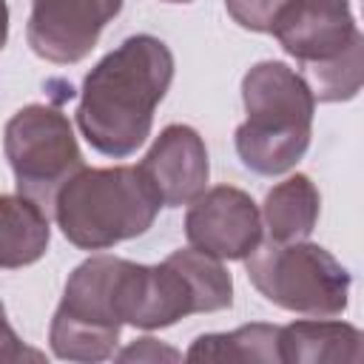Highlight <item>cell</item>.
Returning a JSON list of instances; mask_svg holds the SVG:
<instances>
[{
    "label": "cell",
    "mask_w": 364,
    "mask_h": 364,
    "mask_svg": "<svg viewBox=\"0 0 364 364\" xmlns=\"http://www.w3.org/2000/svg\"><path fill=\"white\" fill-rule=\"evenodd\" d=\"M270 34L301 65L338 57L361 31L350 0H287L273 17Z\"/></svg>",
    "instance_id": "30bf717a"
},
{
    "label": "cell",
    "mask_w": 364,
    "mask_h": 364,
    "mask_svg": "<svg viewBox=\"0 0 364 364\" xmlns=\"http://www.w3.org/2000/svg\"><path fill=\"white\" fill-rule=\"evenodd\" d=\"M188 361H250V364H282L279 327L276 324H245L230 333H205L185 353Z\"/></svg>",
    "instance_id": "9a60e30c"
},
{
    "label": "cell",
    "mask_w": 364,
    "mask_h": 364,
    "mask_svg": "<svg viewBox=\"0 0 364 364\" xmlns=\"http://www.w3.org/2000/svg\"><path fill=\"white\" fill-rule=\"evenodd\" d=\"M6 40H9V6L6 0H0V51L6 48Z\"/></svg>",
    "instance_id": "ffe728a7"
},
{
    "label": "cell",
    "mask_w": 364,
    "mask_h": 364,
    "mask_svg": "<svg viewBox=\"0 0 364 364\" xmlns=\"http://www.w3.org/2000/svg\"><path fill=\"white\" fill-rule=\"evenodd\" d=\"M162 358H171V361H176V358H182L173 347H165V344H159L156 338H151V336H145V338H139L136 344H131V347H125L122 353H117V361H162Z\"/></svg>",
    "instance_id": "ac0fdd59"
},
{
    "label": "cell",
    "mask_w": 364,
    "mask_h": 364,
    "mask_svg": "<svg viewBox=\"0 0 364 364\" xmlns=\"http://www.w3.org/2000/svg\"><path fill=\"white\" fill-rule=\"evenodd\" d=\"M282 364H358L364 358L361 330L330 318H299L279 327Z\"/></svg>",
    "instance_id": "7c38bea8"
},
{
    "label": "cell",
    "mask_w": 364,
    "mask_h": 364,
    "mask_svg": "<svg viewBox=\"0 0 364 364\" xmlns=\"http://www.w3.org/2000/svg\"><path fill=\"white\" fill-rule=\"evenodd\" d=\"M188 245L219 259L236 262L250 256L262 242V210L233 185L205 188L185 213Z\"/></svg>",
    "instance_id": "ba28073f"
},
{
    "label": "cell",
    "mask_w": 364,
    "mask_h": 364,
    "mask_svg": "<svg viewBox=\"0 0 364 364\" xmlns=\"http://www.w3.org/2000/svg\"><path fill=\"white\" fill-rule=\"evenodd\" d=\"M250 284L276 307L330 318L341 316L350 304V273L321 245L299 242H259V247L242 259Z\"/></svg>",
    "instance_id": "5b68a950"
},
{
    "label": "cell",
    "mask_w": 364,
    "mask_h": 364,
    "mask_svg": "<svg viewBox=\"0 0 364 364\" xmlns=\"http://www.w3.org/2000/svg\"><path fill=\"white\" fill-rule=\"evenodd\" d=\"M168 3H191V0H168Z\"/></svg>",
    "instance_id": "44dd1931"
},
{
    "label": "cell",
    "mask_w": 364,
    "mask_h": 364,
    "mask_svg": "<svg viewBox=\"0 0 364 364\" xmlns=\"http://www.w3.org/2000/svg\"><path fill=\"white\" fill-rule=\"evenodd\" d=\"M122 0H31L26 40L48 63L71 65L91 54Z\"/></svg>",
    "instance_id": "9c48e42d"
},
{
    "label": "cell",
    "mask_w": 364,
    "mask_h": 364,
    "mask_svg": "<svg viewBox=\"0 0 364 364\" xmlns=\"http://www.w3.org/2000/svg\"><path fill=\"white\" fill-rule=\"evenodd\" d=\"M3 151L14 171L17 191L34 199L46 213L57 191L85 168L68 117L43 102L20 108L3 128Z\"/></svg>",
    "instance_id": "52a82bcc"
},
{
    "label": "cell",
    "mask_w": 364,
    "mask_h": 364,
    "mask_svg": "<svg viewBox=\"0 0 364 364\" xmlns=\"http://www.w3.org/2000/svg\"><path fill=\"white\" fill-rule=\"evenodd\" d=\"M301 77L318 102H344L361 91L364 82V37L358 34L338 57L301 65Z\"/></svg>",
    "instance_id": "2e32d148"
},
{
    "label": "cell",
    "mask_w": 364,
    "mask_h": 364,
    "mask_svg": "<svg viewBox=\"0 0 364 364\" xmlns=\"http://www.w3.org/2000/svg\"><path fill=\"white\" fill-rule=\"evenodd\" d=\"M162 199L139 165L82 168L54 199V219L63 236L80 250H108L125 239L142 236Z\"/></svg>",
    "instance_id": "3957f363"
},
{
    "label": "cell",
    "mask_w": 364,
    "mask_h": 364,
    "mask_svg": "<svg viewBox=\"0 0 364 364\" xmlns=\"http://www.w3.org/2000/svg\"><path fill=\"white\" fill-rule=\"evenodd\" d=\"M287 0H225L228 14L247 31H270L273 17Z\"/></svg>",
    "instance_id": "e0dca14e"
},
{
    "label": "cell",
    "mask_w": 364,
    "mask_h": 364,
    "mask_svg": "<svg viewBox=\"0 0 364 364\" xmlns=\"http://www.w3.org/2000/svg\"><path fill=\"white\" fill-rule=\"evenodd\" d=\"M122 264L125 259L100 253L71 270L48 327V344L57 358L97 364L114 355L122 330L117 310Z\"/></svg>",
    "instance_id": "8992f818"
},
{
    "label": "cell",
    "mask_w": 364,
    "mask_h": 364,
    "mask_svg": "<svg viewBox=\"0 0 364 364\" xmlns=\"http://www.w3.org/2000/svg\"><path fill=\"white\" fill-rule=\"evenodd\" d=\"M242 102L247 119L233 134L242 165L262 176L296 168L310 148L316 111L304 77L282 60H262L242 77Z\"/></svg>",
    "instance_id": "7a4b0ae2"
},
{
    "label": "cell",
    "mask_w": 364,
    "mask_h": 364,
    "mask_svg": "<svg viewBox=\"0 0 364 364\" xmlns=\"http://www.w3.org/2000/svg\"><path fill=\"white\" fill-rule=\"evenodd\" d=\"M48 242V213L23 193H0V267L17 270L40 262Z\"/></svg>",
    "instance_id": "4fadbf2b"
},
{
    "label": "cell",
    "mask_w": 364,
    "mask_h": 364,
    "mask_svg": "<svg viewBox=\"0 0 364 364\" xmlns=\"http://www.w3.org/2000/svg\"><path fill=\"white\" fill-rule=\"evenodd\" d=\"M321 196L307 173H293L273 185L262 205V228L273 242H299L316 230Z\"/></svg>",
    "instance_id": "5bb4252c"
},
{
    "label": "cell",
    "mask_w": 364,
    "mask_h": 364,
    "mask_svg": "<svg viewBox=\"0 0 364 364\" xmlns=\"http://www.w3.org/2000/svg\"><path fill=\"white\" fill-rule=\"evenodd\" d=\"M233 304V279L228 267L196 250L179 247L159 264H122L117 284V310L122 324L139 330L171 327L193 313H216Z\"/></svg>",
    "instance_id": "277c9868"
},
{
    "label": "cell",
    "mask_w": 364,
    "mask_h": 364,
    "mask_svg": "<svg viewBox=\"0 0 364 364\" xmlns=\"http://www.w3.org/2000/svg\"><path fill=\"white\" fill-rule=\"evenodd\" d=\"M139 171L148 176L165 208L191 205L208 188L210 176L205 139L191 125H168L148 148Z\"/></svg>",
    "instance_id": "8fae6325"
},
{
    "label": "cell",
    "mask_w": 364,
    "mask_h": 364,
    "mask_svg": "<svg viewBox=\"0 0 364 364\" xmlns=\"http://www.w3.org/2000/svg\"><path fill=\"white\" fill-rule=\"evenodd\" d=\"M173 80V54L154 34H134L108 51L82 80L77 125L88 145L111 159L131 156L154 125Z\"/></svg>",
    "instance_id": "6da1fadb"
},
{
    "label": "cell",
    "mask_w": 364,
    "mask_h": 364,
    "mask_svg": "<svg viewBox=\"0 0 364 364\" xmlns=\"http://www.w3.org/2000/svg\"><path fill=\"white\" fill-rule=\"evenodd\" d=\"M26 355H37V353H28L23 347V341L17 338V333L11 330V324L6 321V307L0 301V361H20ZM40 358V355H37Z\"/></svg>",
    "instance_id": "d6986e66"
}]
</instances>
